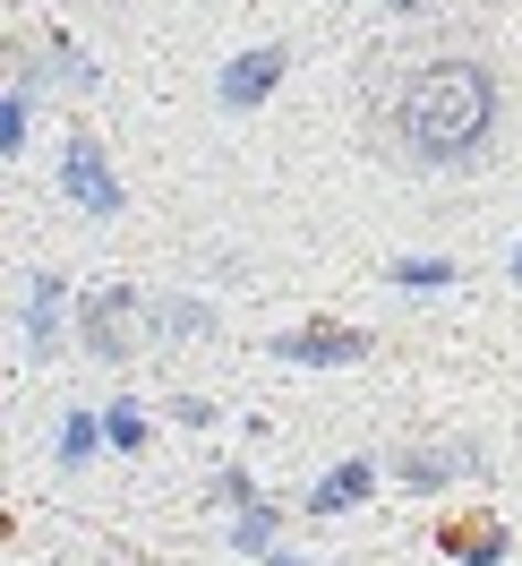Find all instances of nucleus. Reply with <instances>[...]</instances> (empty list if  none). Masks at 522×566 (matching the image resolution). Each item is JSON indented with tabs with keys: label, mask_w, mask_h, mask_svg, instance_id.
I'll use <instances>...</instances> for the list:
<instances>
[{
	"label": "nucleus",
	"mask_w": 522,
	"mask_h": 566,
	"mask_svg": "<svg viewBox=\"0 0 522 566\" xmlns=\"http://www.w3.org/2000/svg\"><path fill=\"white\" fill-rule=\"evenodd\" d=\"M497 112H505L497 70H488V61H471V52H446V61H428V70L403 77V95H394V138H403V155H412V164L454 172V164L488 155Z\"/></svg>",
	"instance_id": "f257e3e1"
},
{
	"label": "nucleus",
	"mask_w": 522,
	"mask_h": 566,
	"mask_svg": "<svg viewBox=\"0 0 522 566\" xmlns=\"http://www.w3.org/2000/svg\"><path fill=\"white\" fill-rule=\"evenodd\" d=\"M61 198H70L77 214H95V223H111V214L129 207V189H120V172H111L104 138H70L61 146Z\"/></svg>",
	"instance_id": "f03ea898"
},
{
	"label": "nucleus",
	"mask_w": 522,
	"mask_h": 566,
	"mask_svg": "<svg viewBox=\"0 0 522 566\" xmlns=\"http://www.w3.org/2000/svg\"><path fill=\"white\" fill-rule=\"evenodd\" d=\"M283 70H291V52H283V43H248V52H232V61H223L214 104H223V112H257V104L283 86Z\"/></svg>",
	"instance_id": "7ed1b4c3"
},
{
	"label": "nucleus",
	"mask_w": 522,
	"mask_h": 566,
	"mask_svg": "<svg viewBox=\"0 0 522 566\" xmlns=\"http://www.w3.org/2000/svg\"><path fill=\"white\" fill-rule=\"evenodd\" d=\"M138 326V292L129 283H104V292H86V310H77V335H86V353L95 360H129V335Z\"/></svg>",
	"instance_id": "20e7f679"
},
{
	"label": "nucleus",
	"mask_w": 522,
	"mask_h": 566,
	"mask_svg": "<svg viewBox=\"0 0 522 566\" xmlns=\"http://www.w3.org/2000/svg\"><path fill=\"white\" fill-rule=\"evenodd\" d=\"M266 353L291 369H351V360H369V335L360 326H291V335H266Z\"/></svg>",
	"instance_id": "39448f33"
},
{
	"label": "nucleus",
	"mask_w": 522,
	"mask_h": 566,
	"mask_svg": "<svg viewBox=\"0 0 522 566\" xmlns=\"http://www.w3.org/2000/svg\"><path fill=\"white\" fill-rule=\"evenodd\" d=\"M61 310H70L61 275H35V283H26V310H18V353H26V360H52V353H61Z\"/></svg>",
	"instance_id": "423d86ee"
},
{
	"label": "nucleus",
	"mask_w": 522,
	"mask_h": 566,
	"mask_svg": "<svg viewBox=\"0 0 522 566\" xmlns=\"http://www.w3.org/2000/svg\"><path fill=\"white\" fill-rule=\"evenodd\" d=\"M369 490H377V463H334V472L309 490V515H343V506H360Z\"/></svg>",
	"instance_id": "0eeeda50"
},
{
	"label": "nucleus",
	"mask_w": 522,
	"mask_h": 566,
	"mask_svg": "<svg viewBox=\"0 0 522 566\" xmlns=\"http://www.w3.org/2000/svg\"><path fill=\"white\" fill-rule=\"evenodd\" d=\"M275 532H283V506H275V497H266V506H241V524H232V549H241V558H275V549H283Z\"/></svg>",
	"instance_id": "6e6552de"
},
{
	"label": "nucleus",
	"mask_w": 522,
	"mask_h": 566,
	"mask_svg": "<svg viewBox=\"0 0 522 566\" xmlns=\"http://www.w3.org/2000/svg\"><path fill=\"white\" fill-rule=\"evenodd\" d=\"M26 138H35V86H9L0 95V155H26Z\"/></svg>",
	"instance_id": "1a4fd4ad"
},
{
	"label": "nucleus",
	"mask_w": 522,
	"mask_h": 566,
	"mask_svg": "<svg viewBox=\"0 0 522 566\" xmlns=\"http://www.w3.org/2000/svg\"><path fill=\"white\" fill-rule=\"evenodd\" d=\"M394 472H403L412 490H446L454 472H462V455H454V447H412V455L394 463Z\"/></svg>",
	"instance_id": "9d476101"
},
{
	"label": "nucleus",
	"mask_w": 522,
	"mask_h": 566,
	"mask_svg": "<svg viewBox=\"0 0 522 566\" xmlns=\"http://www.w3.org/2000/svg\"><path fill=\"white\" fill-rule=\"evenodd\" d=\"M95 447H111V438H104V412H70V421H61V463L77 472Z\"/></svg>",
	"instance_id": "9b49d317"
},
{
	"label": "nucleus",
	"mask_w": 522,
	"mask_h": 566,
	"mask_svg": "<svg viewBox=\"0 0 522 566\" xmlns=\"http://www.w3.org/2000/svg\"><path fill=\"white\" fill-rule=\"evenodd\" d=\"M385 275L403 283V292H446V283H454V258H394Z\"/></svg>",
	"instance_id": "f8f14e48"
},
{
	"label": "nucleus",
	"mask_w": 522,
	"mask_h": 566,
	"mask_svg": "<svg viewBox=\"0 0 522 566\" xmlns=\"http://www.w3.org/2000/svg\"><path fill=\"white\" fill-rule=\"evenodd\" d=\"M43 77H52V86H95V61L61 35V43H52V61H43Z\"/></svg>",
	"instance_id": "ddd939ff"
},
{
	"label": "nucleus",
	"mask_w": 522,
	"mask_h": 566,
	"mask_svg": "<svg viewBox=\"0 0 522 566\" xmlns=\"http://www.w3.org/2000/svg\"><path fill=\"white\" fill-rule=\"evenodd\" d=\"M104 438L120 447V455H138V447H146V412H138V403H104Z\"/></svg>",
	"instance_id": "4468645a"
},
{
	"label": "nucleus",
	"mask_w": 522,
	"mask_h": 566,
	"mask_svg": "<svg viewBox=\"0 0 522 566\" xmlns=\"http://www.w3.org/2000/svg\"><path fill=\"white\" fill-rule=\"evenodd\" d=\"M446 549H454V558H462V566H497V558H505V541H497V532H454V541H446Z\"/></svg>",
	"instance_id": "2eb2a0df"
},
{
	"label": "nucleus",
	"mask_w": 522,
	"mask_h": 566,
	"mask_svg": "<svg viewBox=\"0 0 522 566\" xmlns=\"http://www.w3.org/2000/svg\"><path fill=\"white\" fill-rule=\"evenodd\" d=\"M163 326H172V335H206L214 310H206V301H163Z\"/></svg>",
	"instance_id": "dca6fc26"
},
{
	"label": "nucleus",
	"mask_w": 522,
	"mask_h": 566,
	"mask_svg": "<svg viewBox=\"0 0 522 566\" xmlns=\"http://www.w3.org/2000/svg\"><path fill=\"white\" fill-rule=\"evenodd\" d=\"M172 421H180V429H206L214 403H206V395H172Z\"/></svg>",
	"instance_id": "f3484780"
},
{
	"label": "nucleus",
	"mask_w": 522,
	"mask_h": 566,
	"mask_svg": "<svg viewBox=\"0 0 522 566\" xmlns=\"http://www.w3.org/2000/svg\"><path fill=\"white\" fill-rule=\"evenodd\" d=\"M223 497H232V506H266V497H257V481H248V472H223Z\"/></svg>",
	"instance_id": "a211bd4d"
},
{
	"label": "nucleus",
	"mask_w": 522,
	"mask_h": 566,
	"mask_svg": "<svg viewBox=\"0 0 522 566\" xmlns=\"http://www.w3.org/2000/svg\"><path fill=\"white\" fill-rule=\"evenodd\" d=\"M385 9H428V0H385Z\"/></svg>",
	"instance_id": "6ab92c4d"
},
{
	"label": "nucleus",
	"mask_w": 522,
	"mask_h": 566,
	"mask_svg": "<svg viewBox=\"0 0 522 566\" xmlns=\"http://www.w3.org/2000/svg\"><path fill=\"white\" fill-rule=\"evenodd\" d=\"M514 283H522V241H514Z\"/></svg>",
	"instance_id": "aec40b11"
}]
</instances>
